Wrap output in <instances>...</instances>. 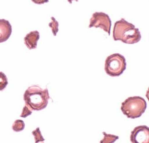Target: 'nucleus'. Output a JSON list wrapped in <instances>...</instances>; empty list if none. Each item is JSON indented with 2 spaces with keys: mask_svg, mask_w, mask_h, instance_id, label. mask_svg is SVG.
Segmentation results:
<instances>
[{
  "mask_svg": "<svg viewBox=\"0 0 149 143\" xmlns=\"http://www.w3.org/2000/svg\"><path fill=\"white\" fill-rule=\"evenodd\" d=\"M115 41H120L124 43L134 44L140 42L141 35L135 26L122 18L115 22L113 30Z\"/></svg>",
  "mask_w": 149,
  "mask_h": 143,
  "instance_id": "nucleus-1",
  "label": "nucleus"
},
{
  "mask_svg": "<svg viewBox=\"0 0 149 143\" xmlns=\"http://www.w3.org/2000/svg\"><path fill=\"white\" fill-rule=\"evenodd\" d=\"M50 99L47 88L43 90L37 85L28 87L24 94L25 104L31 111H39L46 108Z\"/></svg>",
  "mask_w": 149,
  "mask_h": 143,
  "instance_id": "nucleus-2",
  "label": "nucleus"
},
{
  "mask_svg": "<svg viewBox=\"0 0 149 143\" xmlns=\"http://www.w3.org/2000/svg\"><path fill=\"white\" fill-rule=\"evenodd\" d=\"M147 104L143 97H128L121 104V110L128 118H140L146 110Z\"/></svg>",
  "mask_w": 149,
  "mask_h": 143,
  "instance_id": "nucleus-3",
  "label": "nucleus"
},
{
  "mask_svg": "<svg viewBox=\"0 0 149 143\" xmlns=\"http://www.w3.org/2000/svg\"><path fill=\"white\" fill-rule=\"evenodd\" d=\"M126 65L124 56L119 53H115L106 59L104 69L107 74L110 76L119 77L126 70Z\"/></svg>",
  "mask_w": 149,
  "mask_h": 143,
  "instance_id": "nucleus-4",
  "label": "nucleus"
},
{
  "mask_svg": "<svg viewBox=\"0 0 149 143\" xmlns=\"http://www.w3.org/2000/svg\"><path fill=\"white\" fill-rule=\"evenodd\" d=\"M111 27V20L109 16L104 12H96L93 13L90 20V24L88 27H95L102 29L109 35H110Z\"/></svg>",
  "mask_w": 149,
  "mask_h": 143,
  "instance_id": "nucleus-5",
  "label": "nucleus"
},
{
  "mask_svg": "<svg viewBox=\"0 0 149 143\" xmlns=\"http://www.w3.org/2000/svg\"><path fill=\"white\" fill-rule=\"evenodd\" d=\"M130 141L133 143H148L149 129L146 126H139L131 132Z\"/></svg>",
  "mask_w": 149,
  "mask_h": 143,
  "instance_id": "nucleus-6",
  "label": "nucleus"
},
{
  "mask_svg": "<svg viewBox=\"0 0 149 143\" xmlns=\"http://www.w3.org/2000/svg\"><path fill=\"white\" fill-rule=\"evenodd\" d=\"M12 34V26L10 22L0 19V43L6 42Z\"/></svg>",
  "mask_w": 149,
  "mask_h": 143,
  "instance_id": "nucleus-7",
  "label": "nucleus"
},
{
  "mask_svg": "<svg viewBox=\"0 0 149 143\" xmlns=\"http://www.w3.org/2000/svg\"><path fill=\"white\" fill-rule=\"evenodd\" d=\"M40 37V33L38 31L30 32L24 38L25 45L28 49L33 50L36 49L37 42Z\"/></svg>",
  "mask_w": 149,
  "mask_h": 143,
  "instance_id": "nucleus-8",
  "label": "nucleus"
},
{
  "mask_svg": "<svg viewBox=\"0 0 149 143\" xmlns=\"http://www.w3.org/2000/svg\"><path fill=\"white\" fill-rule=\"evenodd\" d=\"M104 138L102 140H101V143H112L115 142L116 140L119 139L118 136H115L113 135L108 134L105 132H103Z\"/></svg>",
  "mask_w": 149,
  "mask_h": 143,
  "instance_id": "nucleus-9",
  "label": "nucleus"
},
{
  "mask_svg": "<svg viewBox=\"0 0 149 143\" xmlns=\"http://www.w3.org/2000/svg\"><path fill=\"white\" fill-rule=\"evenodd\" d=\"M25 127V122L22 120H16L13 125V131L17 133L23 131Z\"/></svg>",
  "mask_w": 149,
  "mask_h": 143,
  "instance_id": "nucleus-10",
  "label": "nucleus"
},
{
  "mask_svg": "<svg viewBox=\"0 0 149 143\" xmlns=\"http://www.w3.org/2000/svg\"><path fill=\"white\" fill-rule=\"evenodd\" d=\"M32 134L34 137L35 143H40V142H44L45 141V139L44 138L42 135L41 134L40 128L38 127L35 130L32 131Z\"/></svg>",
  "mask_w": 149,
  "mask_h": 143,
  "instance_id": "nucleus-11",
  "label": "nucleus"
},
{
  "mask_svg": "<svg viewBox=\"0 0 149 143\" xmlns=\"http://www.w3.org/2000/svg\"><path fill=\"white\" fill-rule=\"evenodd\" d=\"M8 85V81L6 75L3 72H0V91H2Z\"/></svg>",
  "mask_w": 149,
  "mask_h": 143,
  "instance_id": "nucleus-12",
  "label": "nucleus"
},
{
  "mask_svg": "<svg viewBox=\"0 0 149 143\" xmlns=\"http://www.w3.org/2000/svg\"><path fill=\"white\" fill-rule=\"evenodd\" d=\"M51 20L52 22L49 24V26L51 28L53 35L55 36L59 31V23L53 17H51Z\"/></svg>",
  "mask_w": 149,
  "mask_h": 143,
  "instance_id": "nucleus-13",
  "label": "nucleus"
},
{
  "mask_svg": "<svg viewBox=\"0 0 149 143\" xmlns=\"http://www.w3.org/2000/svg\"><path fill=\"white\" fill-rule=\"evenodd\" d=\"M32 111H31V110L29 109L27 106L25 105V106L22 109V114H21V115H20V117L22 118H25L28 117L29 115H31L32 114Z\"/></svg>",
  "mask_w": 149,
  "mask_h": 143,
  "instance_id": "nucleus-14",
  "label": "nucleus"
},
{
  "mask_svg": "<svg viewBox=\"0 0 149 143\" xmlns=\"http://www.w3.org/2000/svg\"><path fill=\"white\" fill-rule=\"evenodd\" d=\"M31 1L37 4H43L49 2V0H31Z\"/></svg>",
  "mask_w": 149,
  "mask_h": 143,
  "instance_id": "nucleus-15",
  "label": "nucleus"
},
{
  "mask_svg": "<svg viewBox=\"0 0 149 143\" xmlns=\"http://www.w3.org/2000/svg\"><path fill=\"white\" fill-rule=\"evenodd\" d=\"M72 1H77V2L78 1V0H68L69 3H70V4H72Z\"/></svg>",
  "mask_w": 149,
  "mask_h": 143,
  "instance_id": "nucleus-16",
  "label": "nucleus"
}]
</instances>
